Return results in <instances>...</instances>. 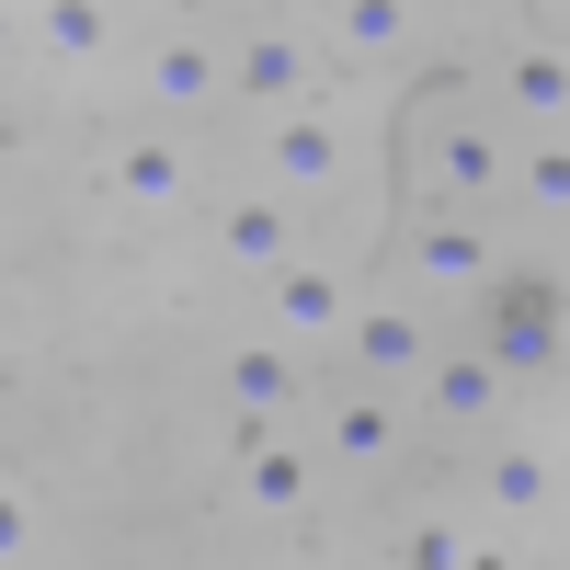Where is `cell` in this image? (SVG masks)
<instances>
[{"instance_id":"6da1fadb","label":"cell","mask_w":570,"mask_h":570,"mask_svg":"<svg viewBox=\"0 0 570 570\" xmlns=\"http://www.w3.org/2000/svg\"><path fill=\"white\" fill-rule=\"evenodd\" d=\"M480 354L502 389H559V285L548 274H491L480 285Z\"/></svg>"},{"instance_id":"7a4b0ae2","label":"cell","mask_w":570,"mask_h":570,"mask_svg":"<svg viewBox=\"0 0 570 570\" xmlns=\"http://www.w3.org/2000/svg\"><path fill=\"white\" fill-rule=\"evenodd\" d=\"M411 171H422V195H445V217H468L502 183V137L468 115V104H422L411 115Z\"/></svg>"},{"instance_id":"3957f363","label":"cell","mask_w":570,"mask_h":570,"mask_svg":"<svg viewBox=\"0 0 570 570\" xmlns=\"http://www.w3.org/2000/svg\"><path fill=\"white\" fill-rule=\"evenodd\" d=\"M263 171H274V195H285V206L343 195V183H354V137H343V115H320V104L274 115V126H263Z\"/></svg>"},{"instance_id":"277c9868","label":"cell","mask_w":570,"mask_h":570,"mask_svg":"<svg viewBox=\"0 0 570 570\" xmlns=\"http://www.w3.org/2000/svg\"><path fill=\"white\" fill-rule=\"evenodd\" d=\"M320 69H331V58L308 46V23H252L240 46H228V91H240V104H263V115H297Z\"/></svg>"},{"instance_id":"5b68a950","label":"cell","mask_w":570,"mask_h":570,"mask_svg":"<svg viewBox=\"0 0 570 570\" xmlns=\"http://www.w3.org/2000/svg\"><path fill=\"white\" fill-rule=\"evenodd\" d=\"M206 240H217L228 274H252V285H274L285 263H308V228H297V206H285V195H228Z\"/></svg>"},{"instance_id":"8992f818","label":"cell","mask_w":570,"mask_h":570,"mask_svg":"<svg viewBox=\"0 0 570 570\" xmlns=\"http://www.w3.org/2000/svg\"><path fill=\"white\" fill-rule=\"evenodd\" d=\"M491 274H502V240H491L480 217L422 206V228H411V285H422V297H480Z\"/></svg>"},{"instance_id":"52a82bcc","label":"cell","mask_w":570,"mask_h":570,"mask_svg":"<svg viewBox=\"0 0 570 570\" xmlns=\"http://www.w3.org/2000/svg\"><path fill=\"white\" fill-rule=\"evenodd\" d=\"M354 320V285L331 274V263H285L274 285H263V331H274V354L285 343H320V331H343Z\"/></svg>"},{"instance_id":"ba28073f","label":"cell","mask_w":570,"mask_h":570,"mask_svg":"<svg viewBox=\"0 0 570 570\" xmlns=\"http://www.w3.org/2000/svg\"><path fill=\"white\" fill-rule=\"evenodd\" d=\"M343 343H354V365L376 376V400H389L400 376H422V354H434V320H422L411 297H376V308L343 320Z\"/></svg>"},{"instance_id":"9c48e42d","label":"cell","mask_w":570,"mask_h":570,"mask_svg":"<svg viewBox=\"0 0 570 570\" xmlns=\"http://www.w3.org/2000/svg\"><path fill=\"white\" fill-rule=\"evenodd\" d=\"M137 91H149V115H206L228 91V46L217 35H160L149 69H137Z\"/></svg>"},{"instance_id":"30bf717a","label":"cell","mask_w":570,"mask_h":570,"mask_svg":"<svg viewBox=\"0 0 570 570\" xmlns=\"http://www.w3.org/2000/svg\"><path fill=\"white\" fill-rule=\"evenodd\" d=\"M297 400H308L297 354H274V343H240V354H228V411H240V445H263Z\"/></svg>"},{"instance_id":"8fae6325","label":"cell","mask_w":570,"mask_h":570,"mask_svg":"<svg viewBox=\"0 0 570 570\" xmlns=\"http://www.w3.org/2000/svg\"><path fill=\"white\" fill-rule=\"evenodd\" d=\"M411 389H422V411H434V422H502V411H513V389H502V376L468 354V343H434Z\"/></svg>"},{"instance_id":"7c38bea8","label":"cell","mask_w":570,"mask_h":570,"mask_svg":"<svg viewBox=\"0 0 570 570\" xmlns=\"http://www.w3.org/2000/svg\"><path fill=\"white\" fill-rule=\"evenodd\" d=\"M115 206H137V217L195 206V160H183V137H126V149H115Z\"/></svg>"},{"instance_id":"4fadbf2b","label":"cell","mask_w":570,"mask_h":570,"mask_svg":"<svg viewBox=\"0 0 570 570\" xmlns=\"http://www.w3.org/2000/svg\"><path fill=\"white\" fill-rule=\"evenodd\" d=\"M422 35V12H411V0H331V12H320V58H400V46Z\"/></svg>"},{"instance_id":"5bb4252c","label":"cell","mask_w":570,"mask_h":570,"mask_svg":"<svg viewBox=\"0 0 570 570\" xmlns=\"http://www.w3.org/2000/svg\"><path fill=\"white\" fill-rule=\"evenodd\" d=\"M480 502H491V513H559V456H548V445H491Z\"/></svg>"},{"instance_id":"9a60e30c","label":"cell","mask_w":570,"mask_h":570,"mask_svg":"<svg viewBox=\"0 0 570 570\" xmlns=\"http://www.w3.org/2000/svg\"><path fill=\"white\" fill-rule=\"evenodd\" d=\"M502 91H513V115H525V137H559V115H570V69H559V46H548V35H537V46H513Z\"/></svg>"},{"instance_id":"2e32d148","label":"cell","mask_w":570,"mask_h":570,"mask_svg":"<svg viewBox=\"0 0 570 570\" xmlns=\"http://www.w3.org/2000/svg\"><path fill=\"white\" fill-rule=\"evenodd\" d=\"M240 491H252L263 513H297V502L320 491V456L285 445V434H263V445H240Z\"/></svg>"},{"instance_id":"e0dca14e","label":"cell","mask_w":570,"mask_h":570,"mask_svg":"<svg viewBox=\"0 0 570 570\" xmlns=\"http://www.w3.org/2000/svg\"><path fill=\"white\" fill-rule=\"evenodd\" d=\"M400 434H411V422H400V400H343V411H331V468H389L400 456Z\"/></svg>"},{"instance_id":"ac0fdd59","label":"cell","mask_w":570,"mask_h":570,"mask_svg":"<svg viewBox=\"0 0 570 570\" xmlns=\"http://www.w3.org/2000/svg\"><path fill=\"white\" fill-rule=\"evenodd\" d=\"M23 35L58 46V58H104V46H115V12H104V0H46V12H23Z\"/></svg>"},{"instance_id":"d6986e66","label":"cell","mask_w":570,"mask_h":570,"mask_svg":"<svg viewBox=\"0 0 570 570\" xmlns=\"http://www.w3.org/2000/svg\"><path fill=\"white\" fill-rule=\"evenodd\" d=\"M502 171L525 183L537 228H559V217H570V149H559V137H525V160H502Z\"/></svg>"},{"instance_id":"ffe728a7","label":"cell","mask_w":570,"mask_h":570,"mask_svg":"<svg viewBox=\"0 0 570 570\" xmlns=\"http://www.w3.org/2000/svg\"><path fill=\"white\" fill-rule=\"evenodd\" d=\"M400 559H411V570H502L491 548H468V525H445V513H434V525H411Z\"/></svg>"},{"instance_id":"44dd1931","label":"cell","mask_w":570,"mask_h":570,"mask_svg":"<svg viewBox=\"0 0 570 570\" xmlns=\"http://www.w3.org/2000/svg\"><path fill=\"white\" fill-rule=\"evenodd\" d=\"M35 548V491H12V480H0V570H12Z\"/></svg>"},{"instance_id":"7402d4cb","label":"cell","mask_w":570,"mask_h":570,"mask_svg":"<svg viewBox=\"0 0 570 570\" xmlns=\"http://www.w3.org/2000/svg\"><path fill=\"white\" fill-rule=\"evenodd\" d=\"M12 46H23V12H12V0H0V58H12Z\"/></svg>"}]
</instances>
